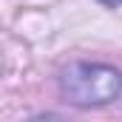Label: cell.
<instances>
[{"label":"cell","instance_id":"obj_1","mask_svg":"<svg viewBox=\"0 0 122 122\" xmlns=\"http://www.w3.org/2000/svg\"><path fill=\"white\" fill-rule=\"evenodd\" d=\"M62 94L74 105H105L122 94V74L114 65L74 62L62 71Z\"/></svg>","mask_w":122,"mask_h":122},{"label":"cell","instance_id":"obj_2","mask_svg":"<svg viewBox=\"0 0 122 122\" xmlns=\"http://www.w3.org/2000/svg\"><path fill=\"white\" fill-rule=\"evenodd\" d=\"M99 3H105V6H122V0H99Z\"/></svg>","mask_w":122,"mask_h":122}]
</instances>
